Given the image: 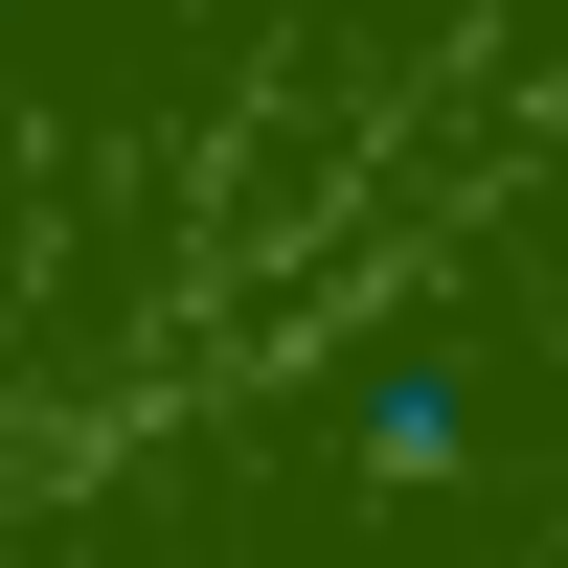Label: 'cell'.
Instances as JSON below:
<instances>
[{
    "label": "cell",
    "instance_id": "obj_1",
    "mask_svg": "<svg viewBox=\"0 0 568 568\" xmlns=\"http://www.w3.org/2000/svg\"><path fill=\"white\" fill-rule=\"evenodd\" d=\"M455 455V364H364V478H433Z\"/></svg>",
    "mask_w": 568,
    "mask_h": 568
}]
</instances>
